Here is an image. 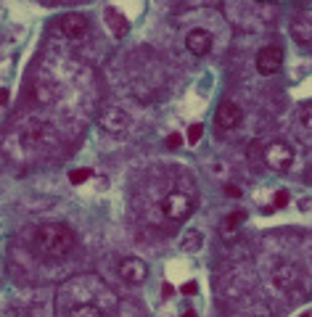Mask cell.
Listing matches in <instances>:
<instances>
[{
  "instance_id": "cell-15",
  "label": "cell",
  "mask_w": 312,
  "mask_h": 317,
  "mask_svg": "<svg viewBox=\"0 0 312 317\" xmlns=\"http://www.w3.org/2000/svg\"><path fill=\"white\" fill-rule=\"evenodd\" d=\"M296 117H299V125L304 130H312V100L299 106V114H296Z\"/></svg>"
},
{
  "instance_id": "cell-20",
  "label": "cell",
  "mask_w": 312,
  "mask_h": 317,
  "mask_svg": "<svg viewBox=\"0 0 312 317\" xmlns=\"http://www.w3.org/2000/svg\"><path fill=\"white\" fill-rule=\"evenodd\" d=\"M288 201H291V196H288L286 190H278V193H275V204H272V206H275V209H283Z\"/></svg>"
},
{
  "instance_id": "cell-21",
  "label": "cell",
  "mask_w": 312,
  "mask_h": 317,
  "mask_svg": "<svg viewBox=\"0 0 312 317\" xmlns=\"http://www.w3.org/2000/svg\"><path fill=\"white\" fill-rule=\"evenodd\" d=\"M225 190H227V196H230V198H241V190L235 188V185H227Z\"/></svg>"
},
{
  "instance_id": "cell-18",
  "label": "cell",
  "mask_w": 312,
  "mask_h": 317,
  "mask_svg": "<svg viewBox=\"0 0 312 317\" xmlns=\"http://www.w3.org/2000/svg\"><path fill=\"white\" fill-rule=\"evenodd\" d=\"M243 220H246V214H243V212H230V214H227V220H225V227L227 230H235Z\"/></svg>"
},
{
  "instance_id": "cell-22",
  "label": "cell",
  "mask_w": 312,
  "mask_h": 317,
  "mask_svg": "<svg viewBox=\"0 0 312 317\" xmlns=\"http://www.w3.org/2000/svg\"><path fill=\"white\" fill-rule=\"evenodd\" d=\"M196 288H199V285H196V283H185V285H182V293H196Z\"/></svg>"
},
{
  "instance_id": "cell-14",
  "label": "cell",
  "mask_w": 312,
  "mask_h": 317,
  "mask_svg": "<svg viewBox=\"0 0 312 317\" xmlns=\"http://www.w3.org/2000/svg\"><path fill=\"white\" fill-rule=\"evenodd\" d=\"M69 317H103V312L93 304H80L69 312Z\"/></svg>"
},
{
  "instance_id": "cell-3",
  "label": "cell",
  "mask_w": 312,
  "mask_h": 317,
  "mask_svg": "<svg viewBox=\"0 0 312 317\" xmlns=\"http://www.w3.org/2000/svg\"><path fill=\"white\" fill-rule=\"evenodd\" d=\"M98 125L103 127V133L125 137L127 130H130V117H127L119 106H103L101 114H98Z\"/></svg>"
},
{
  "instance_id": "cell-10",
  "label": "cell",
  "mask_w": 312,
  "mask_h": 317,
  "mask_svg": "<svg viewBox=\"0 0 312 317\" xmlns=\"http://www.w3.org/2000/svg\"><path fill=\"white\" fill-rule=\"evenodd\" d=\"M61 32H64L69 40H82L88 35V19L82 13H66L61 19Z\"/></svg>"
},
{
  "instance_id": "cell-13",
  "label": "cell",
  "mask_w": 312,
  "mask_h": 317,
  "mask_svg": "<svg viewBox=\"0 0 312 317\" xmlns=\"http://www.w3.org/2000/svg\"><path fill=\"white\" fill-rule=\"evenodd\" d=\"M201 243H204V235L199 233V230H185L182 238H180V249L182 251H199Z\"/></svg>"
},
{
  "instance_id": "cell-19",
  "label": "cell",
  "mask_w": 312,
  "mask_h": 317,
  "mask_svg": "<svg viewBox=\"0 0 312 317\" xmlns=\"http://www.w3.org/2000/svg\"><path fill=\"white\" fill-rule=\"evenodd\" d=\"M164 145H167V148H170V151H175V148H180V145H182V135H180V133H172V135H167V140H164Z\"/></svg>"
},
{
  "instance_id": "cell-9",
  "label": "cell",
  "mask_w": 312,
  "mask_h": 317,
  "mask_svg": "<svg viewBox=\"0 0 312 317\" xmlns=\"http://www.w3.org/2000/svg\"><path fill=\"white\" fill-rule=\"evenodd\" d=\"M212 43H215V37H212V32H207V29L196 27L188 32L185 37V48L193 53V56H207V53L212 50Z\"/></svg>"
},
{
  "instance_id": "cell-8",
  "label": "cell",
  "mask_w": 312,
  "mask_h": 317,
  "mask_svg": "<svg viewBox=\"0 0 312 317\" xmlns=\"http://www.w3.org/2000/svg\"><path fill=\"white\" fill-rule=\"evenodd\" d=\"M241 119H243V111H241V106L233 103V100L220 103V109L215 114V122H217L220 130H235V127L241 125Z\"/></svg>"
},
{
  "instance_id": "cell-2",
  "label": "cell",
  "mask_w": 312,
  "mask_h": 317,
  "mask_svg": "<svg viewBox=\"0 0 312 317\" xmlns=\"http://www.w3.org/2000/svg\"><path fill=\"white\" fill-rule=\"evenodd\" d=\"M193 209H196V201H193L191 193L172 190V193H167V196L162 198V212H164V217L172 220V222L188 220L193 214Z\"/></svg>"
},
{
  "instance_id": "cell-24",
  "label": "cell",
  "mask_w": 312,
  "mask_h": 317,
  "mask_svg": "<svg viewBox=\"0 0 312 317\" xmlns=\"http://www.w3.org/2000/svg\"><path fill=\"white\" fill-rule=\"evenodd\" d=\"M182 317H196V312H191V309H188V312H185V315H182Z\"/></svg>"
},
{
  "instance_id": "cell-11",
  "label": "cell",
  "mask_w": 312,
  "mask_h": 317,
  "mask_svg": "<svg viewBox=\"0 0 312 317\" xmlns=\"http://www.w3.org/2000/svg\"><path fill=\"white\" fill-rule=\"evenodd\" d=\"M291 37L299 45H312V21L310 19H296V21H291Z\"/></svg>"
},
{
  "instance_id": "cell-7",
  "label": "cell",
  "mask_w": 312,
  "mask_h": 317,
  "mask_svg": "<svg viewBox=\"0 0 312 317\" xmlns=\"http://www.w3.org/2000/svg\"><path fill=\"white\" fill-rule=\"evenodd\" d=\"M272 283L283 291H294L296 285L302 283V270L296 265H291V262H283V265H278L272 270Z\"/></svg>"
},
{
  "instance_id": "cell-12",
  "label": "cell",
  "mask_w": 312,
  "mask_h": 317,
  "mask_svg": "<svg viewBox=\"0 0 312 317\" xmlns=\"http://www.w3.org/2000/svg\"><path fill=\"white\" fill-rule=\"evenodd\" d=\"M106 21H109V29L117 37H122V35H127V29H130V24H127V19L122 16L119 11H114V8H106Z\"/></svg>"
},
{
  "instance_id": "cell-23",
  "label": "cell",
  "mask_w": 312,
  "mask_h": 317,
  "mask_svg": "<svg viewBox=\"0 0 312 317\" xmlns=\"http://www.w3.org/2000/svg\"><path fill=\"white\" fill-rule=\"evenodd\" d=\"M5 103H8V90L0 88V106H5Z\"/></svg>"
},
{
  "instance_id": "cell-5",
  "label": "cell",
  "mask_w": 312,
  "mask_h": 317,
  "mask_svg": "<svg viewBox=\"0 0 312 317\" xmlns=\"http://www.w3.org/2000/svg\"><path fill=\"white\" fill-rule=\"evenodd\" d=\"M280 66H283V50H280L278 45H267V48H262L257 53V72L262 77L278 74Z\"/></svg>"
},
{
  "instance_id": "cell-6",
  "label": "cell",
  "mask_w": 312,
  "mask_h": 317,
  "mask_svg": "<svg viewBox=\"0 0 312 317\" xmlns=\"http://www.w3.org/2000/svg\"><path fill=\"white\" fill-rule=\"evenodd\" d=\"M119 277H122L127 285H140V283L148 277L146 262L138 259V257H125V259L119 262Z\"/></svg>"
},
{
  "instance_id": "cell-17",
  "label": "cell",
  "mask_w": 312,
  "mask_h": 317,
  "mask_svg": "<svg viewBox=\"0 0 312 317\" xmlns=\"http://www.w3.org/2000/svg\"><path fill=\"white\" fill-rule=\"evenodd\" d=\"M201 135H204V125H201V122H196V125L188 127V143H191V145L199 143V140H201Z\"/></svg>"
},
{
  "instance_id": "cell-1",
  "label": "cell",
  "mask_w": 312,
  "mask_h": 317,
  "mask_svg": "<svg viewBox=\"0 0 312 317\" xmlns=\"http://www.w3.org/2000/svg\"><path fill=\"white\" fill-rule=\"evenodd\" d=\"M35 243H37V249H40V254H45V257L64 259L66 254L72 251V246H74V233H72L69 225L50 222V225L37 227Z\"/></svg>"
},
{
  "instance_id": "cell-25",
  "label": "cell",
  "mask_w": 312,
  "mask_h": 317,
  "mask_svg": "<svg viewBox=\"0 0 312 317\" xmlns=\"http://www.w3.org/2000/svg\"><path fill=\"white\" fill-rule=\"evenodd\" d=\"M299 317H310V315H307V312H304V315H299Z\"/></svg>"
},
{
  "instance_id": "cell-4",
  "label": "cell",
  "mask_w": 312,
  "mask_h": 317,
  "mask_svg": "<svg viewBox=\"0 0 312 317\" xmlns=\"http://www.w3.org/2000/svg\"><path fill=\"white\" fill-rule=\"evenodd\" d=\"M262 159H265V164H267L270 169H275V172H288L291 164H294V148L288 143L275 140V143H270L267 148H265Z\"/></svg>"
},
{
  "instance_id": "cell-16",
  "label": "cell",
  "mask_w": 312,
  "mask_h": 317,
  "mask_svg": "<svg viewBox=\"0 0 312 317\" xmlns=\"http://www.w3.org/2000/svg\"><path fill=\"white\" fill-rule=\"evenodd\" d=\"M90 177H93V169L80 167V169H72V172H69V182L72 185H82L85 180H90Z\"/></svg>"
}]
</instances>
